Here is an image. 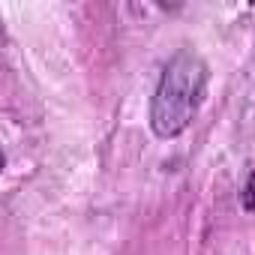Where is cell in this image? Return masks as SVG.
<instances>
[{"instance_id": "2", "label": "cell", "mask_w": 255, "mask_h": 255, "mask_svg": "<svg viewBox=\"0 0 255 255\" xmlns=\"http://www.w3.org/2000/svg\"><path fill=\"white\" fill-rule=\"evenodd\" d=\"M240 198H243V207H246L249 213H255V171L249 174V180H246V186H243Z\"/></svg>"}, {"instance_id": "1", "label": "cell", "mask_w": 255, "mask_h": 255, "mask_svg": "<svg viewBox=\"0 0 255 255\" xmlns=\"http://www.w3.org/2000/svg\"><path fill=\"white\" fill-rule=\"evenodd\" d=\"M207 93V63L192 54L180 51L162 69V78L153 90L150 102V129L159 138H177L189 129Z\"/></svg>"}]
</instances>
